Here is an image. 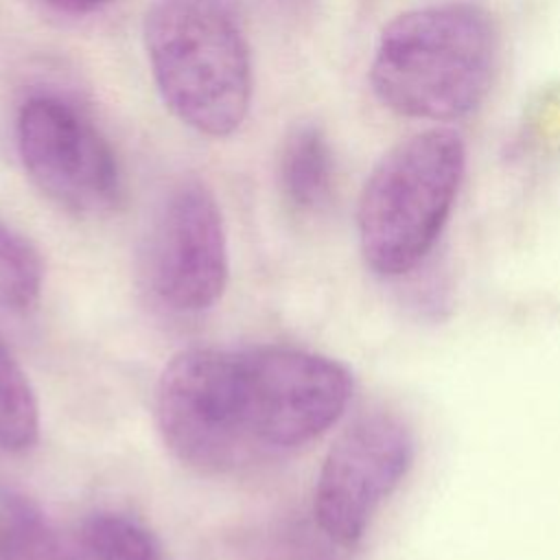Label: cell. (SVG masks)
Returning a JSON list of instances; mask_svg holds the SVG:
<instances>
[{
    "label": "cell",
    "mask_w": 560,
    "mask_h": 560,
    "mask_svg": "<svg viewBox=\"0 0 560 560\" xmlns=\"http://www.w3.org/2000/svg\"><path fill=\"white\" fill-rule=\"evenodd\" d=\"M413 462L407 424L387 411L352 422L326 453L315 483V521L337 545H354Z\"/></svg>",
    "instance_id": "obj_6"
},
{
    "label": "cell",
    "mask_w": 560,
    "mask_h": 560,
    "mask_svg": "<svg viewBox=\"0 0 560 560\" xmlns=\"http://www.w3.org/2000/svg\"><path fill=\"white\" fill-rule=\"evenodd\" d=\"M466 173V144L446 127L394 144L372 168L359 197L357 230L372 271L398 278L429 256Z\"/></svg>",
    "instance_id": "obj_3"
},
{
    "label": "cell",
    "mask_w": 560,
    "mask_h": 560,
    "mask_svg": "<svg viewBox=\"0 0 560 560\" xmlns=\"http://www.w3.org/2000/svg\"><path fill=\"white\" fill-rule=\"evenodd\" d=\"M230 278L228 234L208 186L186 179L160 203L149 232V280L175 311L210 308Z\"/></svg>",
    "instance_id": "obj_8"
},
{
    "label": "cell",
    "mask_w": 560,
    "mask_h": 560,
    "mask_svg": "<svg viewBox=\"0 0 560 560\" xmlns=\"http://www.w3.org/2000/svg\"><path fill=\"white\" fill-rule=\"evenodd\" d=\"M499 31L477 0H442L396 15L378 35L370 85L389 112L433 122L472 114L488 96Z\"/></svg>",
    "instance_id": "obj_1"
},
{
    "label": "cell",
    "mask_w": 560,
    "mask_h": 560,
    "mask_svg": "<svg viewBox=\"0 0 560 560\" xmlns=\"http://www.w3.org/2000/svg\"><path fill=\"white\" fill-rule=\"evenodd\" d=\"M0 560H72L70 536L28 499L0 492Z\"/></svg>",
    "instance_id": "obj_10"
},
{
    "label": "cell",
    "mask_w": 560,
    "mask_h": 560,
    "mask_svg": "<svg viewBox=\"0 0 560 560\" xmlns=\"http://www.w3.org/2000/svg\"><path fill=\"white\" fill-rule=\"evenodd\" d=\"M72 560H166L155 536L118 512L88 516L70 536Z\"/></svg>",
    "instance_id": "obj_11"
},
{
    "label": "cell",
    "mask_w": 560,
    "mask_h": 560,
    "mask_svg": "<svg viewBox=\"0 0 560 560\" xmlns=\"http://www.w3.org/2000/svg\"><path fill=\"white\" fill-rule=\"evenodd\" d=\"M15 147L28 179L57 206L98 214L118 201V160L101 129L68 98L28 96L18 109Z\"/></svg>",
    "instance_id": "obj_5"
},
{
    "label": "cell",
    "mask_w": 560,
    "mask_h": 560,
    "mask_svg": "<svg viewBox=\"0 0 560 560\" xmlns=\"http://www.w3.org/2000/svg\"><path fill=\"white\" fill-rule=\"evenodd\" d=\"M278 182L293 210L317 212L330 201L335 153L317 122H300L289 129L278 155Z\"/></svg>",
    "instance_id": "obj_9"
},
{
    "label": "cell",
    "mask_w": 560,
    "mask_h": 560,
    "mask_svg": "<svg viewBox=\"0 0 560 560\" xmlns=\"http://www.w3.org/2000/svg\"><path fill=\"white\" fill-rule=\"evenodd\" d=\"M39 405L35 389L0 337V448L22 453L37 442Z\"/></svg>",
    "instance_id": "obj_12"
},
{
    "label": "cell",
    "mask_w": 560,
    "mask_h": 560,
    "mask_svg": "<svg viewBox=\"0 0 560 560\" xmlns=\"http://www.w3.org/2000/svg\"><path fill=\"white\" fill-rule=\"evenodd\" d=\"M42 4H46L48 9H55L59 13H68V15H88L94 13L103 7H107L114 0H37Z\"/></svg>",
    "instance_id": "obj_14"
},
{
    "label": "cell",
    "mask_w": 560,
    "mask_h": 560,
    "mask_svg": "<svg viewBox=\"0 0 560 560\" xmlns=\"http://www.w3.org/2000/svg\"><path fill=\"white\" fill-rule=\"evenodd\" d=\"M352 374L339 361L295 348L234 350L232 409L249 451L293 448L339 420Z\"/></svg>",
    "instance_id": "obj_4"
},
{
    "label": "cell",
    "mask_w": 560,
    "mask_h": 560,
    "mask_svg": "<svg viewBox=\"0 0 560 560\" xmlns=\"http://www.w3.org/2000/svg\"><path fill=\"white\" fill-rule=\"evenodd\" d=\"M234 350L190 348L171 359L155 387V424L186 466L228 470L249 457L232 409Z\"/></svg>",
    "instance_id": "obj_7"
},
{
    "label": "cell",
    "mask_w": 560,
    "mask_h": 560,
    "mask_svg": "<svg viewBox=\"0 0 560 560\" xmlns=\"http://www.w3.org/2000/svg\"><path fill=\"white\" fill-rule=\"evenodd\" d=\"M44 265L37 247L0 219V313H26L42 293Z\"/></svg>",
    "instance_id": "obj_13"
},
{
    "label": "cell",
    "mask_w": 560,
    "mask_h": 560,
    "mask_svg": "<svg viewBox=\"0 0 560 560\" xmlns=\"http://www.w3.org/2000/svg\"><path fill=\"white\" fill-rule=\"evenodd\" d=\"M155 88L171 114L208 138L232 136L252 101V57L225 0H155L142 24Z\"/></svg>",
    "instance_id": "obj_2"
}]
</instances>
